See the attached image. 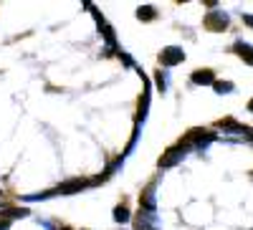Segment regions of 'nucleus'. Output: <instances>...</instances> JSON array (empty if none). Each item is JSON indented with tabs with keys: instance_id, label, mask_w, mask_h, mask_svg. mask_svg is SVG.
Masks as SVG:
<instances>
[{
	"instance_id": "obj_1",
	"label": "nucleus",
	"mask_w": 253,
	"mask_h": 230,
	"mask_svg": "<svg viewBox=\"0 0 253 230\" xmlns=\"http://www.w3.org/2000/svg\"><path fill=\"white\" fill-rule=\"evenodd\" d=\"M215 139H218L215 132H208V129H200V127H198V129H190L177 144H182L187 152H205Z\"/></svg>"
},
{
	"instance_id": "obj_2",
	"label": "nucleus",
	"mask_w": 253,
	"mask_h": 230,
	"mask_svg": "<svg viewBox=\"0 0 253 230\" xmlns=\"http://www.w3.org/2000/svg\"><path fill=\"white\" fill-rule=\"evenodd\" d=\"M218 129H223V132H228V134H236V137H243V139H248V142L253 144V129L246 127V124H241V121H236L233 116L220 119V121H218Z\"/></svg>"
},
{
	"instance_id": "obj_3",
	"label": "nucleus",
	"mask_w": 253,
	"mask_h": 230,
	"mask_svg": "<svg viewBox=\"0 0 253 230\" xmlns=\"http://www.w3.org/2000/svg\"><path fill=\"white\" fill-rule=\"evenodd\" d=\"M185 157H187V150L182 147V144H175V147H170V150L160 157L157 167H160V170H170V167H177Z\"/></svg>"
},
{
	"instance_id": "obj_4",
	"label": "nucleus",
	"mask_w": 253,
	"mask_h": 230,
	"mask_svg": "<svg viewBox=\"0 0 253 230\" xmlns=\"http://www.w3.org/2000/svg\"><path fill=\"white\" fill-rule=\"evenodd\" d=\"M228 23H230V18H228L225 10H210V13H205V18H203V26H205L208 31H213V33L225 31Z\"/></svg>"
},
{
	"instance_id": "obj_5",
	"label": "nucleus",
	"mask_w": 253,
	"mask_h": 230,
	"mask_svg": "<svg viewBox=\"0 0 253 230\" xmlns=\"http://www.w3.org/2000/svg\"><path fill=\"white\" fill-rule=\"evenodd\" d=\"M185 61V51L180 48V46H167V48H162V53H160V64H162V69H175V66H180Z\"/></svg>"
},
{
	"instance_id": "obj_6",
	"label": "nucleus",
	"mask_w": 253,
	"mask_h": 230,
	"mask_svg": "<svg viewBox=\"0 0 253 230\" xmlns=\"http://www.w3.org/2000/svg\"><path fill=\"white\" fill-rule=\"evenodd\" d=\"M139 210H150V213L157 210V180H152L142 190V195H139Z\"/></svg>"
},
{
	"instance_id": "obj_7",
	"label": "nucleus",
	"mask_w": 253,
	"mask_h": 230,
	"mask_svg": "<svg viewBox=\"0 0 253 230\" xmlns=\"http://www.w3.org/2000/svg\"><path fill=\"white\" fill-rule=\"evenodd\" d=\"M134 230H160V215L157 210H139V215L134 218Z\"/></svg>"
},
{
	"instance_id": "obj_8",
	"label": "nucleus",
	"mask_w": 253,
	"mask_h": 230,
	"mask_svg": "<svg viewBox=\"0 0 253 230\" xmlns=\"http://www.w3.org/2000/svg\"><path fill=\"white\" fill-rule=\"evenodd\" d=\"M190 83H193V86H213L215 71L213 69H198V71L190 74Z\"/></svg>"
},
{
	"instance_id": "obj_9",
	"label": "nucleus",
	"mask_w": 253,
	"mask_h": 230,
	"mask_svg": "<svg viewBox=\"0 0 253 230\" xmlns=\"http://www.w3.org/2000/svg\"><path fill=\"white\" fill-rule=\"evenodd\" d=\"M233 53H238L243 61H246V64H251L253 66V46L251 43H246V40H236V43H233Z\"/></svg>"
},
{
	"instance_id": "obj_10",
	"label": "nucleus",
	"mask_w": 253,
	"mask_h": 230,
	"mask_svg": "<svg viewBox=\"0 0 253 230\" xmlns=\"http://www.w3.org/2000/svg\"><path fill=\"white\" fill-rule=\"evenodd\" d=\"M150 99H152V89L147 86V89H144V94H142V99H139V114H137V124H144L147 114H150Z\"/></svg>"
},
{
	"instance_id": "obj_11",
	"label": "nucleus",
	"mask_w": 253,
	"mask_h": 230,
	"mask_svg": "<svg viewBox=\"0 0 253 230\" xmlns=\"http://www.w3.org/2000/svg\"><path fill=\"white\" fill-rule=\"evenodd\" d=\"M155 86H157V91L160 94H165L167 89H170V71H155Z\"/></svg>"
},
{
	"instance_id": "obj_12",
	"label": "nucleus",
	"mask_w": 253,
	"mask_h": 230,
	"mask_svg": "<svg viewBox=\"0 0 253 230\" xmlns=\"http://www.w3.org/2000/svg\"><path fill=\"white\" fill-rule=\"evenodd\" d=\"M28 215H31V210H28V207H8V210H3V213H0V218H3V220L28 218Z\"/></svg>"
},
{
	"instance_id": "obj_13",
	"label": "nucleus",
	"mask_w": 253,
	"mask_h": 230,
	"mask_svg": "<svg viewBox=\"0 0 253 230\" xmlns=\"http://www.w3.org/2000/svg\"><path fill=\"white\" fill-rule=\"evenodd\" d=\"M129 220H132L129 207H126V205H117V207H114V223L124 225V223H129Z\"/></svg>"
},
{
	"instance_id": "obj_14",
	"label": "nucleus",
	"mask_w": 253,
	"mask_h": 230,
	"mask_svg": "<svg viewBox=\"0 0 253 230\" xmlns=\"http://www.w3.org/2000/svg\"><path fill=\"white\" fill-rule=\"evenodd\" d=\"M137 18L139 20H155L157 18V8L155 5H139L137 8Z\"/></svg>"
},
{
	"instance_id": "obj_15",
	"label": "nucleus",
	"mask_w": 253,
	"mask_h": 230,
	"mask_svg": "<svg viewBox=\"0 0 253 230\" xmlns=\"http://www.w3.org/2000/svg\"><path fill=\"white\" fill-rule=\"evenodd\" d=\"M213 89H215V94H233V91H236V83H233V81H218V78H215Z\"/></svg>"
},
{
	"instance_id": "obj_16",
	"label": "nucleus",
	"mask_w": 253,
	"mask_h": 230,
	"mask_svg": "<svg viewBox=\"0 0 253 230\" xmlns=\"http://www.w3.org/2000/svg\"><path fill=\"white\" fill-rule=\"evenodd\" d=\"M0 230H10V220H3V218H0Z\"/></svg>"
},
{
	"instance_id": "obj_17",
	"label": "nucleus",
	"mask_w": 253,
	"mask_h": 230,
	"mask_svg": "<svg viewBox=\"0 0 253 230\" xmlns=\"http://www.w3.org/2000/svg\"><path fill=\"white\" fill-rule=\"evenodd\" d=\"M243 23H246V26H251V28H253V15H243Z\"/></svg>"
},
{
	"instance_id": "obj_18",
	"label": "nucleus",
	"mask_w": 253,
	"mask_h": 230,
	"mask_svg": "<svg viewBox=\"0 0 253 230\" xmlns=\"http://www.w3.org/2000/svg\"><path fill=\"white\" fill-rule=\"evenodd\" d=\"M248 112H253V99L248 101Z\"/></svg>"
},
{
	"instance_id": "obj_19",
	"label": "nucleus",
	"mask_w": 253,
	"mask_h": 230,
	"mask_svg": "<svg viewBox=\"0 0 253 230\" xmlns=\"http://www.w3.org/2000/svg\"><path fill=\"white\" fill-rule=\"evenodd\" d=\"M61 230H71V228H61Z\"/></svg>"
}]
</instances>
